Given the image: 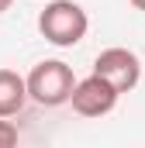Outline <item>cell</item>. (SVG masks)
I'll return each instance as SVG.
<instances>
[{
  "label": "cell",
  "mask_w": 145,
  "mask_h": 148,
  "mask_svg": "<svg viewBox=\"0 0 145 148\" xmlns=\"http://www.w3.org/2000/svg\"><path fill=\"white\" fill-rule=\"evenodd\" d=\"M38 31L45 41H52L55 48H72L79 45L90 31V17L76 0H52L45 3V10L38 14Z\"/></svg>",
  "instance_id": "6da1fadb"
},
{
  "label": "cell",
  "mask_w": 145,
  "mask_h": 148,
  "mask_svg": "<svg viewBox=\"0 0 145 148\" xmlns=\"http://www.w3.org/2000/svg\"><path fill=\"white\" fill-rule=\"evenodd\" d=\"M28 79V97L41 103V107H62L72 100V90H76V76H72V66H66L62 59H45L38 62L31 73L24 76Z\"/></svg>",
  "instance_id": "7a4b0ae2"
},
{
  "label": "cell",
  "mask_w": 145,
  "mask_h": 148,
  "mask_svg": "<svg viewBox=\"0 0 145 148\" xmlns=\"http://www.w3.org/2000/svg\"><path fill=\"white\" fill-rule=\"evenodd\" d=\"M93 76L107 79L117 93H131V90L138 86V79H142V59H138L131 48H121V45L104 48V52L93 59Z\"/></svg>",
  "instance_id": "3957f363"
},
{
  "label": "cell",
  "mask_w": 145,
  "mask_h": 148,
  "mask_svg": "<svg viewBox=\"0 0 145 148\" xmlns=\"http://www.w3.org/2000/svg\"><path fill=\"white\" fill-rule=\"evenodd\" d=\"M117 90L110 86L107 79H100V76H86V79H79L76 83V90H72V110L79 114V117H104L117 107Z\"/></svg>",
  "instance_id": "277c9868"
},
{
  "label": "cell",
  "mask_w": 145,
  "mask_h": 148,
  "mask_svg": "<svg viewBox=\"0 0 145 148\" xmlns=\"http://www.w3.org/2000/svg\"><path fill=\"white\" fill-rule=\"evenodd\" d=\"M28 79L14 69H0V117H14L28 103Z\"/></svg>",
  "instance_id": "5b68a950"
},
{
  "label": "cell",
  "mask_w": 145,
  "mask_h": 148,
  "mask_svg": "<svg viewBox=\"0 0 145 148\" xmlns=\"http://www.w3.org/2000/svg\"><path fill=\"white\" fill-rule=\"evenodd\" d=\"M0 148H17V124L0 117Z\"/></svg>",
  "instance_id": "8992f818"
},
{
  "label": "cell",
  "mask_w": 145,
  "mask_h": 148,
  "mask_svg": "<svg viewBox=\"0 0 145 148\" xmlns=\"http://www.w3.org/2000/svg\"><path fill=\"white\" fill-rule=\"evenodd\" d=\"M10 3H14V0H0V14H3V10H10Z\"/></svg>",
  "instance_id": "52a82bcc"
},
{
  "label": "cell",
  "mask_w": 145,
  "mask_h": 148,
  "mask_svg": "<svg viewBox=\"0 0 145 148\" xmlns=\"http://www.w3.org/2000/svg\"><path fill=\"white\" fill-rule=\"evenodd\" d=\"M131 7H138V10H145V0H131Z\"/></svg>",
  "instance_id": "ba28073f"
}]
</instances>
